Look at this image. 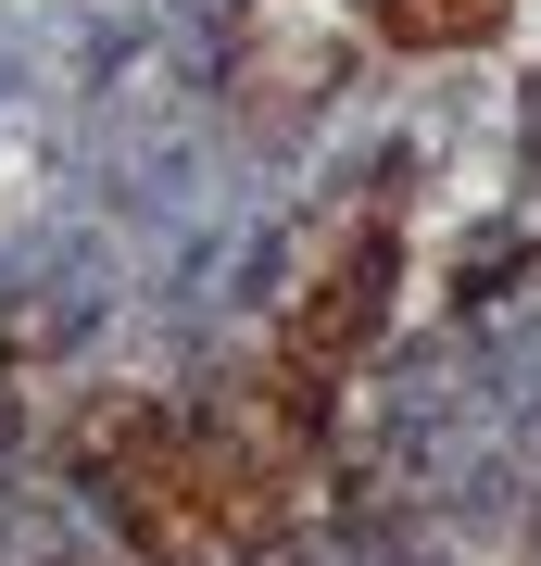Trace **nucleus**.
<instances>
[{"label": "nucleus", "mask_w": 541, "mask_h": 566, "mask_svg": "<svg viewBox=\"0 0 541 566\" xmlns=\"http://www.w3.org/2000/svg\"><path fill=\"white\" fill-rule=\"evenodd\" d=\"M378 13L403 25V39H466V25L491 13V0H378Z\"/></svg>", "instance_id": "nucleus-1"}]
</instances>
